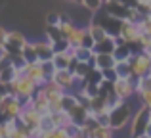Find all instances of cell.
Wrapping results in <instances>:
<instances>
[{
    "label": "cell",
    "instance_id": "obj_1",
    "mask_svg": "<svg viewBox=\"0 0 151 138\" xmlns=\"http://www.w3.org/2000/svg\"><path fill=\"white\" fill-rule=\"evenodd\" d=\"M8 88H10V92L15 94L19 100H23V104H27L29 100L35 98V94L38 92L40 86H38L31 77H27V75H19L17 79H14V81L8 85Z\"/></svg>",
    "mask_w": 151,
    "mask_h": 138
},
{
    "label": "cell",
    "instance_id": "obj_2",
    "mask_svg": "<svg viewBox=\"0 0 151 138\" xmlns=\"http://www.w3.org/2000/svg\"><path fill=\"white\" fill-rule=\"evenodd\" d=\"M149 121H151V109L145 104H142V102H140V105H138L136 111H134L132 121H130L128 138H140V136H144L145 131H147Z\"/></svg>",
    "mask_w": 151,
    "mask_h": 138
},
{
    "label": "cell",
    "instance_id": "obj_3",
    "mask_svg": "<svg viewBox=\"0 0 151 138\" xmlns=\"http://www.w3.org/2000/svg\"><path fill=\"white\" fill-rule=\"evenodd\" d=\"M134 111H136L134 100H128L122 105L115 108L113 111H111V127H113L117 132L122 131L124 127H130V121H132V117H134Z\"/></svg>",
    "mask_w": 151,
    "mask_h": 138
},
{
    "label": "cell",
    "instance_id": "obj_4",
    "mask_svg": "<svg viewBox=\"0 0 151 138\" xmlns=\"http://www.w3.org/2000/svg\"><path fill=\"white\" fill-rule=\"evenodd\" d=\"M23 108H25L23 100H19L15 94L8 92L4 96L2 104H0V121L4 123V121H10V119H19Z\"/></svg>",
    "mask_w": 151,
    "mask_h": 138
},
{
    "label": "cell",
    "instance_id": "obj_5",
    "mask_svg": "<svg viewBox=\"0 0 151 138\" xmlns=\"http://www.w3.org/2000/svg\"><path fill=\"white\" fill-rule=\"evenodd\" d=\"M130 65H132L134 79L145 77V75L151 73V56L145 52V50H138V52L132 56V60H130Z\"/></svg>",
    "mask_w": 151,
    "mask_h": 138
},
{
    "label": "cell",
    "instance_id": "obj_6",
    "mask_svg": "<svg viewBox=\"0 0 151 138\" xmlns=\"http://www.w3.org/2000/svg\"><path fill=\"white\" fill-rule=\"evenodd\" d=\"M140 38H142V31H140V25L134 21H128V19H124L121 25V31H119V40L122 42H128V44H134L138 48V44H140ZM140 50V48H138Z\"/></svg>",
    "mask_w": 151,
    "mask_h": 138
},
{
    "label": "cell",
    "instance_id": "obj_7",
    "mask_svg": "<svg viewBox=\"0 0 151 138\" xmlns=\"http://www.w3.org/2000/svg\"><path fill=\"white\" fill-rule=\"evenodd\" d=\"M92 17L96 19L98 23L111 35V37H119V31H121V25H122V19L115 17V15L107 14L105 10H100L96 14H92Z\"/></svg>",
    "mask_w": 151,
    "mask_h": 138
},
{
    "label": "cell",
    "instance_id": "obj_8",
    "mask_svg": "<svg viewBox=\"0 0 151 138\" xmlns=\"http://www.w3.org/2000/svg\"><path fill=\"white\" fill-rule=\"evenodd\" d=\"M27 37L19 31H10L6 38V44H4V50H6L10 56H17V54L23 52V48L27 46Z\"/></svg>",
    "mask_w": 151,
    "mask_h": 138
},
{
    "label": "cell",
    "instance_id": "obj_9",
    "mask_svg": "<svg viewBox=\"0 0 151 138\" xmlns=\"http://www.w3.org/2000/svg\"><path fill=\"white\" fill-rule=\"evenodd\" d=\"M113 90L122 100H136V79H117Z\"/></svg>",
    "mask_w": 151,
    "mask_h": 138
},
{
    "label": "cell",
    "instance_id": "obj_10",
    "mask_svg": "<svg viewBox=\"0 0 151 138\" xmlns=\"http://www.w3.org/2000/svg\"><path fill=\"white\" fill-rule=\"evenodd\" d=\"M52 81H54L55 85L59 86V88H63L65 92H77V90H78L77 77H75V75L71 73L69 69L55 71V75H54V79H52Z\"/></svg>",
    "mask_w": 151,
    "mask_h": 138
},
{
    "label": "cell",
    "instance_id": "obj_11",
    "mask_svg": "<svg viewBox=\"0 0 151 138\" xmlns=\"http://www.w3.org/2000/svg\"><path fill=\"white\" fill-rule=\"evenodd\" d=\"M40 119H42V113H38L37 109L33 108V100H29L25 104V108H23L21 115H19V121H21L25 127H29L31 131H35V129L40 127Z\"/></svg>",
    "mask_w": 151,
    "mask_h": 138
},
{
    "label": "cell",
    "instance_id": "obj_12",
    "mask_svg": "<svg viewBox=\"0 0 151 138\" xmlns=\"http://www.w3.org/2000/svg\"><path fill=\"white\" fill-rule=\"evenodd\" d=\"M103 10L107 12V14L115 15V17L119 19H128V14H130V4L122 2V0H107L105 6H103Z\"/></svg>",
    "mask_w": 151,
    "mask_h": 138
},
{
    "label": "cell",
    "instance_id": "obj_13",
    "mask_svg": "<svg viewBox=\"0 0 151 138\" xmlns=\"http://www.w3.org/2000/svg\"><path fill=\"white\" fill-rule=\"evenodd\" d=\"M25 75L33 79L38 86H44L46 82H48V79H46V75H44V69H42V64H40V61H37V64H27Z\"/></svg>",
    "mask_w": 151,
    "mask_h": 138
},
{
    "label": "cell",
    "instance_id": "obj_14",
    "mask_svg": "<svg viewBox=\"0 0 151 138\" xmlns=\"http://www.w3.org/2000/svg\"><path fill=\"white\" fill-rule=\"evenodd\" d=\"M69 115H71V121H73L75 125L82 127V125L90 119V108H88V105H82L81 102H78V104L69 111Z\"/></svg>",
    "mask_w": 151,
    "mask_h": 138
},
{
    "label": "cell",
    "instance_id": "obj_15",
    "mask_svg": "<svg viewBox=\"0 0 151 138\" xmlns=\"http://www.w3.org/2000/svg\"><path fill=\"white\" fill-rule=\"evenodd\" d=\"M136 52H138V48L134 44H128V42L119 40V46H117V50H115L113 56L117 58V61H130Z\"/></svg>",
    "mask_w": 151,
    "mask_h": 138
},
{
    "label": "cell",
    "instance_id": "obj_16",
    "mask_svg": "<svg viewBox=\"0 0 151 138\" xmlns=\"http://www.w3.org/2000/svg\"><path fill=\"white\" fill-rule=\"evenodd\" d=\"M37 44V52H38V60L40 61H50L54 58L55 50H54V44L48 40V38H42V40H35Z\"/></svg>",
    "mask_w": 151,
    "mask_h": 138
},
{
    "label": "cell",
    "instance_id": "obj_17",
    "mask_svg": "<svg viewBox=\"0 0 151 138\" xmlns=\"http://www.w3.org/2000/svg\"><path fill=\"white\" fill-rule=\"evenodd\" d=\"M119 46V37H107L103 38L101 42H96V46H94V52L96 54H115V50H117Z\"/></svg>",
    "mask_w": 151,
    "mask_h": 138
},
{
    "label": "cell",
    "instance_id": "obj_18",
    "mask_svg": "<svg viewBox=\"0 0 151 138\" xmlns=\"http://www.w3.org/2000/svg\"><path fill=\"white\" fill-rule=\"evenodd\" d=\"M33 108L37 109L38 113H42V115L52 113L50 111V100L46 98V94L42 92V88H38V92L35 94V98H33Z\"/></svg>",
    "mask_w": 151,
    "mask_h": 138
},
{
    "label": "cell",
    "instance_id": "obj_19",
    "mask_svg": "<svg viewBox=\"0 0 151 138\" xmlns=\"http://www.w3.org/2000/svg\"><path fill=\"white\" fill-rule=\"evenodd\" d=\"M52 61H54V65H55L58 71L69 69L71 61H73V50H71V52H55L54 58H52Z\"/></svg>",
    "mask_w": 151,
    "mask_h": 138
},
{
    "label": "cell",
    "instance_id": "obj_20",
    "mask_svg": "<svg viewBox=\"0 0 151 138\" xmlns=\"http://www.w3.org/2000/svg\"><path fill=\"white\" fill-rule=\"evenodd\" d=\"M86 27H88L90 35L94 37V40H96V42H101L103 38H107V37H109V33H107V31L103 29V27H101V25H100V23H98L94 17L88 21V25H86Z\"/></svg>",
    "mask_w": 151,
    "mask_h": 138
},
{
    "label": "cell",
    "instance_id": "obj_21",
    "mask_svg": "<svg viewBox=\"0 0 151 138\" xmlns=\"http://www.w3.org/2000/svg\"><path fill=\"white\" fill-rule=\"evenodd\" d=\"M117 65V58L113 54H96V67L98 69H111Z\"/></svg>",
    "mask_w": 151,
    "mask_h": 138
},
{
    "label": "cell",
    "instance_id": "obj_22",
    "mask_svg": "<svg viewBox=\"0 0 151 138\" xmlns=\"http://www.w3.org/2000/svg\"><path fill=\"white\" fill-rule=\"evenodd\" d=\"M21 56H23V60H25L27 64H37V61H40V60H38V52H37V44H35V40L27 42V46L23 48Z\"/></svg>",
    "mask_w": 151,
    "mask_h": 138
},
{
    "label": "cell",
    "instance_id": "obj_23",
    "mask_svg": "<svg viewBox=\"0 0 151 138\" xmlns=\"http://www.w3.org/2000/svg\"><path fill=\"white\" fill-rule=\"evenodd\" d=\"M151 90V73L145 75V77H140L136 79V100L140 102V98L144 96L145 92H149Z\"/></svg>",
    "mask_w": 151,
    "mask_h": 138
},
{
    "label": "cell",
    "instance_id": "obj_24",
    "mask_svg": "<svg viewBox=\"0 0 151 138\" xmlns=\"http://www.w3.org/2000/svg\"><path fill=\"white\" fill-rule=\"evenodd\" d=\"M115 69H117L119 79H134V73H132V65H130V61H117Z\"/></svg>",
    "mask_w": 151,
    "mask_h": 138
},
{
    "label": "cell",
    "instance_id": "obj_25",
    "mask_svg": "<svg viewBox=\"0 0 151 138\" xmlns=\"http://www.w3.org/2000/svg\"><path fill=\"white\" fill-rule=\"evenodd\" d=\"M94 50L92 48H86V46H75L73 48V56L77 58L78 61H90V58L94 56Z\"/></svg>",
    "mask_w": 151,
    "mask_h": 138
},
{
    "label": "cell",
    "instance_id": "obj_26",
    "mask_svg": "<svg viewBox=\"0 0 151 138\" xmlns=\"http://www.w3.org/2000/svg\"><path fill=\"white\" fill-rule=\"evenodd\" d=\"M81 6L84 8L86 12H90V14H96V12L103 10V6H105V0H82Z\"/></svg>",
    "mask_w": 151,
    "mask_h": 138
},
{
    "label": "cell",
    "instance_id": "obj_27",
    "mask_svg": "<svg viewBox=\"0 0 151 138\" xmlns=\"http://www.w3.org/2000/svg\"><path fill=\"white\" fill-rule=\"evenodd\" d=\"M40 129L42 132H50V131H55L58 129V125H55V121H54V115L52 113H46V115H42V119H40Z\"/></svg>",
    "mask_w": 151,
    "mask_h": 138
},
{
    "label": "cell",
    "instance_id": "obj_28",
    "mask_svg": "<svg viewBox=\"0 0 151 138\" xmlns=\"http://www.w3.org/2000/svg\"><path fill=\"white\" fill-rule=\"evenodd\" d=\"M52 115H54V121H55L58 127H67V125L73 123V121H71L69 111H65V109H61V111H54Z\"/></svg>",
    "mask_w": 151,
    "mask_h": 138
},
{
    "label": "cell",
    "instance_id": "obj_29",
    "mask_svg": "<svg viewBox=\"0 0 151 138\" xmlns=\"http://www.w3.org/2000/svg\"><path fill=\"white\" fill-rule=\"evenodd\" d=\"M77 104H78V98H77V94H75V92H65V94H63L61 105H63V109H65V111H71V109H73Z\"/></svg>",
    "mask_w": 151,
    "mask_h": 138
},
{
    "label": "cell",
    "instance_id": "obj_30",
    "mask_svg": "<svg viewBox=\"0 0 151 138\" xmlns=\"http://www.w3.org/2000/svg\"><path fill=\"white\" fill-rule=\"evenodd\" d=\"M84 82H92V85H101L103 82V71L98 69V67H92V71L88 73Z\"/></svg>",
    "mask_w": 151,
    "mask_h": 138
},
{
    "label": "cell",
    "instance_id": "obj_31",
    "mask_svg": "<svg viewBox=\"0 0 151 138\" xmlns=\"http://www.w3.org/2000/svg\"><path fill=\"white\" fill-rule=\"evenodd\" d=\"M61 19H63V14H58V12H52L46 17V27H59L61 25Z\"/></svg>",
    "mask_w": 151,
    "mask_h": 138
},
{
    "label": "cell",
    "instance_id": "obj_32",
    "mask_svg": "<svg viewBox=\"0 0 151 138\" xmlns=\"http://www.w3.org/2000/svg\"><path fill=\"white\" fill-rule=\"evenodd\" d=\"M119 79V75H117V69L115 67H111V69H103V81H107V82H115Z\"/></svg>",
    "mask_w": 151,
    "mask_h": 138
},
{
    "label": "cell",
    "instance_id": "obj_33",
    "mask_svg": "<svg viewBox=\"0 0 151 138\" xmlns=\"http://www.w3.org/2000/svg\"><path fill=\"white\" fill-rule=\"evenodd\" d=\"M136 6L140 8V12L144 15L151 14V0H136Z\"/></svg>",
    "mask_w": 151,
    "mask_h": 138
},
{
    "label": "cell",
    "instance_id": "obj_34",
    "mask_svg": "<svg viewBox=\"0 0 151 138\" xmlns=\"http://www.w3.org/2000/svg\"><path fill=\"white\" fill-rule=\"evenodd\" d=\"M8 33H10V31H8L6 27H2V25H0V48H4V44H6Z\"/></svg>",
    "mask_w": 151,
    "mask_h": 138
},
{
    "label": "cell",
    "instance_id": "obj_35",
    "mask_svg": "<svg viewBox=\"0 0 151 138\" xmlns=\"http://www.w3.org/2000/svg\"><path fill=\"white\" fill-rule=\"evenodd\" d=\"M10 92V88H8V85L4 81H0V104H2V100H4V96Z\"/></svg>",
    "mask_w": 151,
    "mask_h": 138
},
{
    "label": "cell",
    "instance_id": "obj_36",
    "mask_svg": "<svg viewBox=\"0 0 151 138\" xmlns=\"http://www.w3.org/2000/svg\"><path fill=\"white\" fill-rule=\"evenodd\" d=\"M140 102H142V104H145V105H147V108L151 109V90H149V92H145L144 96L140 98Z\"/></svg>",
    "mask_w": 151,
    "mask_h": 138
},
{
    "label": "cell",
    "instance_id": "obj_37",
    "mask_svg": "<svg viewBox=\"0 0 151 138\" xmlns=\"http://www.w3.org/2000/svg\"><path fill=\"white\" fill-rule=\"evenodd\" d=\"M73 138H88V134H86V132L82 131V129H78V132H75Z\"/></svg>",
    "mask_w": 151,
    "mask_h": 138
},
{
    "label": "cell",
    "instance_id": "obj_38",
    "mask_svg": "<svg viewBox=\"0 0 151 138\" xmlns=\"http://www.w3.org/2000/svg\"><path fill=\"white\" fill-rule=\"evenodd\" d=\"M145 134L151 138V121H149V125H147V131H145Z\"/></svg>",
    "mask_w": 151,
    "mask_h": 138
},
{
    "label": "cell",
    "instance_id": "obj_39",
    "mask_svg": "<svg viewBox=\"0 0 151 138\" xmlns=\"http://www.w3.org/2000/svg\"><path fill=\"white\" fill-rule=\"evenodd\" d=\"M69 2H75V4H81L82 0H69Z\"/></svg>",
    "mask_w": 151,
    "mask_h": 138
},
{
    "label": "cell",
    "instance_id": "obj_40",
    "mask_svg": "<svg viewBox=\"0 0 151 138\" xmlns=\"http://www.w3.org/2000/svg\"><path fill=\"white\" fill-rule=\"evenodd\" d=\"M145 52H147V54H149V56H151V46H149V48H145Z\"/></svg>",
    "mask_w": 151,
    "mask_h": 138
},
{
    "label": "cell",
    "instance_id": "obj_41",
    "mask_svg": "<svg viewBox=\"0 0 151 138\" xmlns=\"http://www.w3.org/2000/svg\"><path fill=\"white\" fill-rule=\"evenodd\" d=\"M140 138H149V136H147V134H144V136H140Z\"/></svg>",
    "mask_w": 151,
    "mask_h": 138
},
{
    "label": "cell",
    "instance_id": "obj_42",
    "mask_svg": "<svg viewBox=\"0 0 151 138\" xmlns=\"http://www.w3.org/2000/svg\"><path fill=\"white\" fill-rule=\"evenodd\" d=\"M0 6H4V0H0Z\"/></svg>",
    "mask_w": 151,
    "mask_h": 138
}]
</instances>
